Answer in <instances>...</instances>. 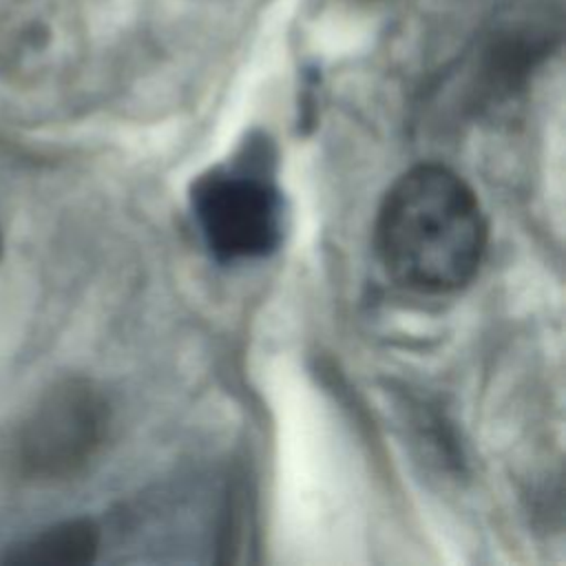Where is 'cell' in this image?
<instances>
[{
    "label": "cell",
    "mask_w": 566,
    "mask_h": 566,
    "mask_svg": "<svg viewBox=\"0 0 566 566\" xmlns=\"http://www.w3.org/2000/svg\"><path fill=\"white\" fill-rule=\"evenodd\" d=\"M489 223L473 188L442 164H418L385 192L374 243L385 272L402 287L447 294L480 270Z\"/></svg>",
    "instance_id": "cell-1"
},
{
    "label": "cell",
    "mask_w": 566,
    "mask_h": 566,
    "mask_svg": "<svg viewBox=\"0 0 566 566\" xmlns=\"http://www.w3.org/2000/svg\"><path fill=\"white\" fill-rule=\"evenodd\" d=\"M111 427V402L97 382L69 376L53 382L13 433L15 471L35 482L77 475L99 453Z\"/></svg>",
    "instance_id": "cell-2"
},
{
    "label": "cell",
    "mask_w": 566,
    "mask_h": 566,
    "mask_svg": "<svg viewBox=\"0 0 566 566\" xmlns=\"http://www.w3.org/2000/svg\"><path fill=\"white\" fill-rule=\"evenodd\" d=\"M190 206L208 252L221 263L268 256L283 239V197L254 166L208 170L195 181Z\"/></svg>",
    "instance_id": "cell-3"
},
{
    "label": "cell",
    "mask_w": 566,
    "mask_h": 566,
    "mask_svg": "<svg viewBox=\"0 0 566 566\" xmlns=\"http://www.w3.org/2000/svg\"><path fill=\"white\" fill-rule=\"evenodd\" d=\"M82 53L73 0H0V77L42 82L71 71Z\"/></svg>",
    "instance_id": "cell-4"
},
{
    "label": "cell",
    "mask_w": 566,
    "mask_h": 566,
    "mask_svg": "<svg viewBox=\"0 0 566 566\" xmlns=\"http://www.w3.org/2000/svg\"><path fill=\"white\" fill-rule=\"evenodd\" d=\"M99 539V526L93 520L73 517L15 544L11 551H7L2 562L33 566H82L97 557Z\"/></svg>",
    "instance_id": "cell-5"
},
{
    "label": "cell",
    "mask_w": 566,
    "mask_h": 566,
    "mask_svg": "<svg viewBox=\"0 0 566 566\" xmlns=\"http://www.w3.org/2000/svg\"><path fill=\"white\" fill-rule=\"evenodd\" d=\"M2 248H4V234H2V226H0V254H2Z\"/></svg>",
    "instance_id": "cell-6"
}]
</instances>
